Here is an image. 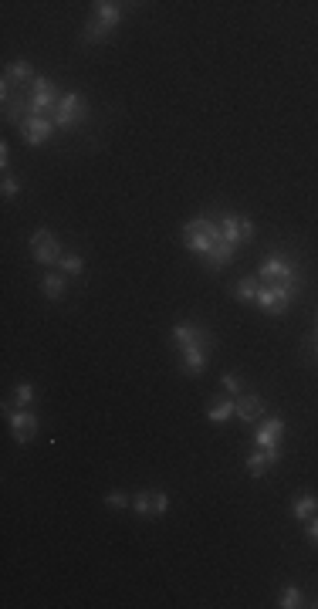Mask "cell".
<instances>
[{"label":"cell","mask_w":318,"mask_h":609,"mask_svg":"<svg viewBox=\"0 0 318 609\" xmlns=\"http://www.w3.org/2000/svg\"><path fill=\"white\" fill-rule=\"evenodd\" d=\"M58 265H61V271H65V274H75V278L81 274V271H85V261H81L78 254H65V257H61Z\"/></svg>","instance_id":"603a6c76"},{"label":"cell","mask_w":318,"mask_h":609,"mask_svg":"<svg viewBox=\"0 0 318 609\" xmlns=\"http://www.w3.org/2000/svg\"><path fill=\"white\" fill-rule=\"evenodd\" d=\"M132 511L135 514H166L169 511V495H163V491H139V495L132 497Z\"/></svg>","instance_id":"8fae6325"},{"label":"cell","mask_w":318,"mask_h":609,"mask_svg":"<svg viewBox=\"0 0 318 609\" xmlns=\"http://www.w3.org/2000/svg\"><path fill=\"white\" fill-rule=\"evenodd\" d=\"M261 413H264L261 396H244V400H237V417H241L244 423H258Z\"/></svg>","instance_id":"2e32d148"},{"label":"cell","mask_w":318,"mask_h":609,"mask_svg":"<svg viewBox=\"0 0 318 609\" xmlns=\"http://www.w3.org/2000/svg\"><path fill=\"white\" fill-rule=\"evenodd\" d=\"M0 166H4V170L11 166V149H7V146H0Z\"/></svg>","instance_id":"f1b7e54d"},{"label":"cell","mask_w":318,"mask_h":609,"mask_svg":"<svg viewBox=\"0 0 318 609\" xmlns=\"http://www.w3.org/2000/svg\"><path fill=\"white\" fill-rule=\"evenodd\" d=\"M173 342L183 349V373L187 376H200L206 369V352H210V335L200 332L197 325L190 322H176L173 325Z\"/></svg>","instance_id":"6da1fadb"},{"label":"cell","mask_w":318,"mask_h":609,"mask_svg":"<svg viewBox=\"0 0 318 609\" xmlns=\"http://www.w3.org/2000/svg\"><path fill=\"white\" fill-rule=\"evenodd\" d=\"M291 514L298 518V521H308L312 514H318V495H305L295 501V508H291Z\"/></svg>","instance_id":"d6986e66"},{"label":"cell","mask_w":318,"mask_h":609,"mask_svg":"<svg viewBox=\"0 0 318 609\" xmlns=\"http://www.w3.org/2000/svg\"><path fill=\"white\" fill-rule=\"evenodd\" d=\"M31 250H34V261H38V265H58V261L65 257V254H61V244H58V237L51 230H34Z\"/></svg>","instance_id":"9c48e42d"},{"label":"cell","mask_w":318,"mask_h":609,"mask_svg":"<svg viewBox=\"0 0 318 609\" xmlns=\"http://www.w3.org/2000/svg\"><path fill=\"white\" fill-rule=\"evenodd\" d=\"M278 606L281 609H298L301 606V589H298V586H284V589H281Z\"/></svg>","instance_id":"7402d4cb"},{"label":"cell","mask_w":318,"mask_h":609,"mask_svg":"<svg viewBox=\"0 0 318 609\" xmlns=\"http://www.w3.org/2000/svg\"><path fill=\"white\" fill-rule=\"evenodd\" d=\"M41 295L51 298V302H58V298L65 295V274H44V278H41Z\"/></svg>","instance_id":"ac0fdd59"},{"label":"cell","mask_w":318,"mask_h":609,"mask_svg":"<svg viewBox=\"0 0 318 609\" xmlns=\"http://www.w3.org/2000/svg\"><path fill=\"white\" fill-rule=\"evenodd\" d=\"M85 115H88L85 95L68 92V95H61V102H58V109H55V126L58 129H75L78 122H85Z\"/></svg>","instance_id":"5b68a950"},{"label":"cell","mask_w":318,"mask_h":609,"mask_svg":"<svg viewBox=\"0 0 318 609\" xmlns=\"http://www.w3.org/2000/svg\"><path fill=\"white\" fill-rule=\"evenodd\" d=\"M55 119H48V115H31L24 126H20V133H24V139H27V146H44L48 139H51V133H55Z\"/></svg>","instance_id":"30bf717a"},{"label":"cell","mask_w":318,"mask_h":609,"mask_svg":"<svg viewBox=\"0 0 318 609\" xmlns=\"http://www.w3.org/2000/svg\"><path fill=\"white\" fill-rule=\"evenodd\" d=\"M234 254H237V248H234V244H227V241H217V244L210 248V254H206V265L213 267V271H220V267H227L230 261H234Z\"/></svg>","instance_id":"9a60e30c"},{"label":"cell","mask_w":318,"mask_h":609,"mask_svg":"<svg viewBox=\"0 0 318 609\" xmlns=\"http://www.w3.org/2000/svg\"><path fill=\"white\" fill-rule=\"evenodd\" d=\"M291 302H295V281H284V285H261L258 298H254V304H258L261 312H267V315L288 312Z\"/></svg>","instance_id":"277c9868"},{"label":"cell","mask_w":318,"mask_h":609,"mask_svg":"<svg viewBox=\"0 0 318 609\" xmlns=\"http://www.w3.org/2000/svg\"><path fill=\"white\" fill-rule=\"evenodd\" d=\"M31 112L34 115H44V112H55L58 102H61V95H58V85L51 81V78H34L31 81Z\"/></svg>","instance_id":"8992f818"},{"label":"cell","mask_w":318,"mask_h":609,"mask_svg":"<svg viewBox=\"0 0 318 609\" xmlns=\"http://www.w3.org/2000/svg\"><path fill=\"white\" fill-rule=\"evenodd\" d=\"M220 241H227V244H247L251 237H254V224H251V217H244V213H224L220 217Z\"/></svg>","instance_id":"52a82bcc"},{"label":"cell","mask_w":318,"mask_h":609,"mask_svg":"<svg viewBox=\"0 0 318 609\" xmlns=\"http://www.w3.org/2000/svg\"><path fill=\"white\" fill-rule=\"evenodd\" d=\"M4 413L11 420V430H14V440H18V443H31V440H34V434H38V417L27 413V406H18V410L4 406Z\"/></svg>","instance_id":"ba28073f"},{"label":"cell","mask_w":318,"mask_h":609,"mask_svg":"<svg viewBox=\"0 0 318 609\" xmlns=\"http://www.w3.org/2000/svg\"><path fill=\"white\" fill-rule=\"evenodd\" d=\"M281 460V454H278V447H261L258 454L254 457H247V474L251 477H264L274 464Z\"/></svg>","instance_id":"4fadbf2b"},{"label":"cell","mask_w":318,"mask_h":609,"mask_svg":"<svg viewBox=\"0 0 318 609\" xmlns=\"http://www.w3.org/2000/svg\"><path fill=\"white\" fill-rule=\"evenodd\" d=\"M305 532H308V538H312V542H318V514H312V518H308Z\"/></svg>","instance_id":"83f0119b"},{"label":"cell","mask_w":318,"mask_h":609,"mask_svg":"<svg viewBox=\"0 0 318 609\" xmlns=\"http://www.w3.org/2000/svg\"><path fill=\"white\" fill-rule=\"evenodd\" d=\"M258 278H267V281H274V285H284V281H295V278H298V267L291 265V261H284V257H267L261 265V271H258Z\"/></svg>","instance_id":"7c38bea8"},{"label":"cell","mask_w":318,"mask_h":609,"mask_svg":"<svg viewBox=\"0 0 318 609\" xmlns=\"http://www.w3.org/2000/svg\"><path fill=\"white\" fill-rule=\"evenodd\" d=\"M258 291H261V281H258V278H244L241 285H237V298H241V302H254Z\"/></svg>","instance_id":"44dd1931"},{"label":"cell","mask_w":318,"mask_h":609,"mask_svg":"<svg viewBox=\"0 0 318 609\" xmlns=\"http://www.w3.org/2000/svg\"><path fill=\"white\" fill-rule=\"evenodd\" d=\"M281 434H284V420H281V417H267L261 427H258L254 443H258V447H278Z\"/></svg>","instance_id":"5bb4252c"},{"label":"cell","mask_w":318,"mask_h":609,"mask_svg":"<svg viewBox=\"0 0 318 609\" xmlns=\"http://www.w3.org/2000/svg\"><path fill=\"white\" fill-rule=\"evenodd\" d=\"M234 413H237V400H220L213 406H206V420L210 423H227Z\"/></svg>","instance_id":"e0dca14e"},{"label":"cell","mask_w":318,"mask_h":609,"mask_svg":"<svg viewBox=\"0 0 318 609\" xmlns=\"http://www.w3.org/2000/svg\"><path fill=\"white\" fill-rule=\"evenodd\" d=\"M14 400H18V406H27V403L34 400V389H31V382H18V386H14Z\"/></svg>","instance_id":"cb8c5ba5"},{"label":"cell","mask_w":318,"mask_h":609,"mask_svg":"<svg viewBox=\"0 0 318 609\" xmlns=\"http://www.w3.org/2000/svg\"><path fill=\"white\" fill-rule=\"evenodd\" d=\"M122 14H126V4H115V0H98V4H95L92 20H88V27H85V41H88V44L105 41L115 27H119Z\"/></svg>","instance_id":"7a4b0ae2"},{"label":"cell","mask_w":318,"mask_h":609,"mask_svg":"<svg viewBox=\"0 0 318 609\" xmlns=\"http://www.w3.org/2000/svg\"><path fill=\"white\" fill-rule=\"evenodd\" d=\"M105 504H109V508H129V495H126V491H109V495H105Z\"/></svg>","instance_id":"484cf974"},{"label":"cell","mask_w":318,"mask_h":609,"mask_svg":"<svg viewBox=\"0 0 318 609\" xmlns=\"http://www.w3.org/2000/svg\"><path fill=\"white\" fill-rule=\"evenodd\" d=\"M18 190H20V183H18V180H14V176H4V183H0V193H4V196L11 200V196H14Z\"/></svg>","instance_id":"4316f807"},{"label":"cell","mask_w":318,"mask_h":609,"mask_svg":"<svg viewBox=\"0 0 318 609\" xmlns=\"http://www.w3.org/2000/svg\"><path fill=\"white\" fill-rule=\"evenodd\" d=\"M7 81H11V85H14V81H20V85H24V81H34V72H31V65H27V61H14V65H11V68H7Z\"/></svg>","instance_id":"ffe728a7"},{"label":"cell","mask_w":318,"mask_h":609,"mask_svg":"<svg viewBox=\"0 0 318 609\" xmlns=\"http://www.w3.org/2000/svg\"><path fill=\"white\" fill-rule=\"evenodd\" d=\"M183 237H187V248L193 254H210V248L220 241V227L210 220V217H193L187 227H183Z\"/></svg>","instance_id":"3957f363"},{"label":"cell","mask_w":318,"mask_h":609,"mask_svg":"<svg viewBox=\"0 0 318 609\" xmlns=\"http://www.w3.org/2000/svg\"><path fill=\"white\" fill-rule=\"evenodd\" d=\"M220 382H224V389L230 393V396L244 389V380H241V376H234V373H224V376H220Z\"/></svg>","instance_id":"d4e9b609"}]
</instances>
